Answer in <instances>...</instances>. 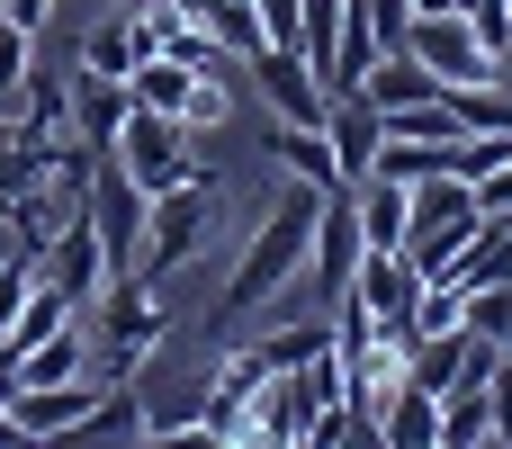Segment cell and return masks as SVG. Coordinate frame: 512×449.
I'll return each instance as SVG.
<instances>
[{
  "mask_svg": "<svg viewBox=\"0 0 512 449\" xmlns=\"http://www.w3.org/2000/svg\"><path fill=\"white\" fill-rule=\"evenodd\" d=\"M315 207H324V189H306V180H288V198L261 216V234L243 243V261H234V279L216 288V306H207V333H234L243 315H261L288 279H306V243H315Z\"/></svg>",
  "mask_w": 512,
  "mask_h": 449,
  "instance_id": "1",
  "label": "cell"
},
{
  "mask_svg": "<svg viewBox=\"0 0 512 449\" xmlns=\"http://www.w3.org/2000/svg\"><path fill=\"white\" fill-rule=\"evenodd\" d=\"M81 333H90V378H99V387H126V378L171 342V315H162V297H153L144 270H117V279L81 306Z\"/></svg>",
  "mask_w": 512,
  "mask_h": 449,
  "instance_id": "2",
  "label": "cell"
},
{
  "mask_svg": "<svg viewBox=\"0 0 512 449\" xmlns=\"http://www.w3.org/2000/svg\"><path fill=\"white\" fill-rule=\"evenodd\" d=\"M207 234H216V189H207V171H189V180H171V189L144 198V252H135V270L171 279L180 261H198Z\"/></svg>",
  "mask_w": 512,
  "mask_h": 449,
  "instance_id": "3",
  "label": "cell"
},
{
  "mask_svg": "<svg viewBox=\"0 0 512 449\" xmlns=\"http://www.w3.org/2000/svg\"><path fill=\"white\" fill-rule=\"evenodd\" d=\"M108 153H117V171H126L144 198L198 171V162H189V126H180V117H153V108H126V126H117Z\"/></svg>",
  "mask_w": 512,
  "mask_h": 449,
  "instance_id": "4",
  "label": "cell"
},
{
  "mask_svg": "<svg viewBox=\"0 0 512 449\" xmlns=\"http://www.w3.org/2000/svg\"><path fill=\"white\" fill-rule=\"evenodd\" d=\"M405 54L432 63L441 90H450V81H504V63L477 45V27H468L459 9H414V18H405Z\"/></svg>",
  "mask_w": 512,
  "mask_h": 449,
  "instance_id": "5",
  "label": "cell"
},
{
  "mask_svg": "<svg viewBox=\"0 0 512 449\" xmlns=\"http://www.w3.org/2000/svg\"><path fill=\"white\" fill-rule=\"evenodd\" d=\"M261 387H270L261 342L225 351L216 378H207V396H198V441H252V396H261Z\"/></svg>",
  "mask_w": 512,
  "mask_h": 449,
  "instance_id": "6",
  "label": "cell"
},
{
  "mask_svg": "<svg viewBox=\"0 0 512 449\" xmlns=\"http://www.w3.org/2000/svg\"><path fill=\"white\" fill-rule=\"evenodd\" d=\"M360 207H351V189H324V207H315V243H306V279H315V306H333L342 288H351V270H360Z\"/></svg>",
  "mask_w": 512,
  "mask_h": 449,
  "instance_id": "7",
  "label": "cell"
},
{
  "mask_svg": "<svg viewBox=\"0 0 512 449\" xmlns=\"http://www.w3.org/2000/svg\"><path fill=\"white\" fill-rule=\"evenodd\" d=\"M81 216L99 225V252H108V270H135V252H144V189L117 171V153H99V198H90Z\"/></svg>",
  "mask_w": 512,
  "mask_h": 449,
  "instance_id": "8",
  "label": "cell"
},
{
  "mask_svg": "<svg viewBox=\"0 0 512 449\" xmlns=\"http://www.w3.org/2000/svg\"><path fill=\"white\" fill-rule=\"evenodd\" d=\"M252 63V81H261V99L279 108V117H297V126H324V81H315V63L297 54V45H261V54H243Z\"/></svg>",
  "mask_w": 512,
  "mask_h": 449,
  "instance_id": "9",
  "label": "cell"
},
{
  "mask_svg": "<svg viewBox=\"0 0 512 449\" xmlns=\"http://www.w3.org/2000/svg\"><path fill=\"white\" fill-rule=\"evenodd\" d=\"M324 144H333L342 189H351V180H369V162H378V144H387V117H378L360 90H333V99H324Z\"/></svg>",
  "mask_w": 512,
  "mask_h": 449,
  "instance_id": "10",
  "label": "cell"
},
{
  "mask_svg": "<svg viewBox=\"0 0 512 449\" xmlns=\"http://www.w3.org/2000/svg\"><path fill=\"white\" fill-rule=\"evenodd\" d=\"M36 270H45V279H54L72 306H90V297L117 279V270H108V252H99V225H90V216H72V225L45 243V261H36Z\"/></svg>",
  "mask_w": 512,
  "mask_h": 449,
  "instance_id": "11",
  "label": "cell"
},
{
  "mask_svg": "<svg viewBox=\"0 0 512 449\" xmlns=\"http://www.w3.org/2000/svg\"><path fill=\"white\" fill-rule=\"evenodd\" d=\"M351 306H369L387 333L414 315V297H423V270L405 261V252H360V270H351V288H342Z\"/></svg>",
  "mask_w": 512,
  "mask_h": 449,
  "instance_id": "12",
  "label": "cell"
},
{
  "mask_svg": "<svg viewBox=\"0 0 512 449\" xmlns=\"http://www.w3.org/2000/svg\"><path fill=\"white\" fill-rule=\"evenodd\" d=\"M99 396H108L99 378H54V387H18V396H9V414H18V432H27V441H63Z\"/></svg>",
  "mask_w": 512,
  "mask_h": 449,
  "instance_id": "13",
  "label": "cell"
},
{
  "mask_svg": "<svg viewBox=\"0 0 512 449\" xmlns=\"http://www.w3.org/2000/svg\"><path fill=\"white\" fill-rule=\"evenodd\" d=\"M126 108H135V90H126L117 72H99V63H81V72H72V135H81L90 153H108V144H117Z\"/></svg>",
  "mask_w": 512,
  "mask_h": 449,
  "instance_id": "14",
  "label": "cell"
},
{
  "mask_svg": "<svg viewBox=\"0 0 512 449\" xmlns=\"http://www.w3.org/2000/svg\"><path fill=\"white\" fill-rule=\"evenodd\" d=\"M126 90H135V108H153V117H198V90H207V72H189L180 54H144L135 72H126Z\"/></svg>",
  "mask_w": 512,
  "mask_h": 449,
  "instance_id": "15",
  "label": "cell"
},
{
  "mask_svg": "<svg viewBox=\"0 0 512 449\" xmlns=\"http://www.w3.org/2000/svg\"><path fill=\"white\" fill-rule=\"evenodd\" d=\"M351 207H360V243L369 252H405V225H414V189L405 180L369 171V180H351Z\"/></svg>",
  "mask_w": 512,
  "mask_h": 449,
  "instance_id": "16",
  "label": "cell"
},
{
  "mask_svg": "<svg viewBox=\"0 0 512 449\" xmlns=\"http://www.w3.org/2000/svg\"><path fill=\"white\" fill-rule=\"evenodd\" d=\"M360 99H369L378 117H387V108H423V99H441V72L414 63V54L396 45V54H378V63L360 72Z\"/></svg>",
  "mask_w": 512,
  "mask_h": 449,
  "instance_id": "17",
  "label": "cell"
},
{
  "mask_svg": "<svg viewBox=\"0 0 512 449\" xmlns=\"http://www.w3.org/2000/svg\"><path fill=\"white\" fill-rule=\"evenodd\" d=\"M261 144H270V162H279L288 180H306V189H342V162H333L324 126H297V117H279Z\"/></svg>",
  "mask_w": 512,
  "mask_h": 449,
  "instance_id": "18",
  "label": "cell"
},
{
  "mask_svg": "<svg viewBox=\"0 0 512 449\" xmlns=\"http://www.w3.org/2000/svg\"><path fill=\"white\" fill-rule=\"evenodd\" d=\"M378 432H387L396 449H441V396L405 378V387L387 396V414H378Z\"/></svg>",
  "mask_w": 512,
  "mask_h": 449,
  "instance_id": "19",
  "label": "cell"
},
{
  "mask_svg": "<svg viewBox=\"0 0 512 449\" xmlns=\"http://www.w3.org/2000/svg\"><path fill=\"white\" fill-rule=\"evenodd\" d=\"M450 279H459V288H486V279H512V216H486V225L468 234V252L450 261Z\"/></svg>",
  "mask_w": 512,
  "mask_h": 449,
  "instance_id": "20",
  "label": "cell"
},
{
  "mask_svg": "<svg viewBox=\"0 0 512 449\" xmlns=\"http://www.w3.org/2000/svg\"><path fill=\"white\" fill-rule=\"evenodd\" d=\"M18 99H27V117H18V135H36V144H54V135L72 126V81H54V72H36V63H27V81H18Z\"/></svg>",
  "mask_w": 512,
  "mask_h": 449,
  "instance_id": "21",
  "label": "cell"
},
{
  "mask_svg": "<svg viewBox=\"0 0 512 449\" xmlns=\"http://www.w3.org/2000/svg\"><path fill=\"white\" fill-rule=\"evenodd\" d=\"M495 441V405H486V387H450L441 396V449H477Z\"/></svg>",
  "mask_w": 512,
  "mask_h": 449,
  "instance_id": "22",
  "label": "cell"
},
{
  "mask_svg": "<svg viewBox=\"0 0 512 449\" xmlns=\"http://www.w3.org/2000/svg\"><path fill=\"white\" fill-rule=\"evenodd\" d=\"M144 54H153V36H144V27H135V18L117 9L108 27H90V54H81V63H99V72H117V81H126V72H135Z\"/></svg>",
  "mask_w": 512,
  "mask_h": 449,
  "instance_id": "23",
  "label": "cell"
},
{
  "mask_svg": "<svg viewBox=\"0 0 512 449\" xmlns=\"http://www.w3.org/2000/svg\"><path fill=\"white\" fill-rule=\"evenodd\" d=\"M198 27H207L225 54H261V45H270V27H261V9H252V0H207V9H198Z\"/></svg>",
  "mask_w": 512,
  "mask_h": 449,
  "instance_id": "24",
  "label": "cell"
},
{
  "mask_svg": "<svg viewBox=\"0 0 512 449\" xmlns=\"http://www.w3.org/2000/svg\"><path fill=\"white\" fill-rule=\"evenodd\" d=\"M297 54L315 63V81L333 72V54H342V0H306L297 9Z\"/></svg>",
  "mask_w": 512,
  "mask_h": 449,
  "instance_id": "25",
  "label": "cell"
},
{
  "mask_svg": "<svg viewBox=\"0 0 512 449\" xmlns=\"http://www.w3.org/2000/svg\"><path fill=\"white\" fill-rule=\"evenodd\" d=\"M459 324H468V333H486L495 351H512V279H486V288H468Z\"/></svg>",
  "mask_w": 512,
  "mask_h": 449,
  "instance_id": "26",
  "label": "cell"
},
{
  "mask_svg": "<svg viewBox=\"0 0 512 449\" xmlns=\"http://www.w3.org/2000/svg\"><path fill=\"white\" fill-rule=\"evenodd\" d=\"M315 351H333V315H315V324H279V333L261 342L270 369H297V360H315Z\"/></svg>",
  "mask_w": 512,
  "mask_h": 449,
  "instance_id": "27",
  "label": "cell"
},
{
  "mask_svg": "<svg viewBox=\"0 0 512 449\" xmlns=\"http://www.w3.org/2000/svg\"><path fill=\"white\" fill-rule=\"evenodd\" d=\"M36 279H45V270H36V252H9V261H0V333L18 324V306H27V288H36Z\"/></svg>",
  "mask_w": 512,
  "mask_h": 449,
  "instance_id": "28",
  "label": "cell"
},
{
  "mask_svg": "<svg viewBox=\"0 0 512 449\" xmlns=\"http://www.w3.org/2000/svg\"><path fill=\"white\" fill-rule=\"evenodd\" d=\"M468 189H477V207H486V216H512V153L486 171V180H468Z\"/></svg>",
  "mask_w": 512,
  "mask_h": 449,
  "instance_id": "29",
  "label": "cell"
},
{
  "mask_svg": "<svg viewBox=\"0 0 512 449\" xmlns=\"http://www.w3.org/2000/svg\"><path fill=\"white\" fill-rule=\"evenodd\" d=\"M18 81H27V27L0 18V90H18Z\"/></svg>",
  "mask_w": 512,
  "mask_h": 449,
  "instance_id": "30",
  "label": "cell"
},
{
  "mask_svg": "<svg viewBox=\"0 0 512 449\" xmlns=\"http://www.w3.org/2000/svg\"><path fill=\"white\" fill-rule=\"evenodd\" d=\"M486 405H495V441H512V360H495V378H486Z\"/></svg>",
  "mask_w": 512,
  "mask_h": 449,
  "instance_id": "31",
  "label": "cell"
},
{
  "mask_svg": "<svg viewBox=\"0 0 512 449\" xmlns=\"http://www.w3.org/2000/svg\"><path fill=\"white\" fill-rule=\"evenodd\" d=\"M0 18H9V27H27V36H36V27H45V18H54V0H0Z\"/></svg>",
  "mask_w": 512,
  "mask_h": 449,
  "instance_id": "32",
  "label": "cell"
},
{
  "mask_svg": "<svg viewBox=\"0 0 512 449\" xmlns=\"http://www.w3.org/2000/svg\"><path fill=\"white\" fill-rule=\"evenodd\" d=\"M414 9H450V0H414Z\"/></svg>",
  "mask_w": 512,
  "mask_h": 449,
  "instance_id": "33",
  "label": "cell"
},
{
  "mask_svg": "<svg viewBox=\"0 0 512 449\" xmlns=\"http://www.w3.org/2000/svg\"><path fill=\"white\" fill-rule=\"evenodd\" d=\"M180 9H189V18H198V9H207V0H180Z\"/></svg>",
  "mask_w": 512,
  "mask_h": 449,
  "instance_id": "34",
  "label": "cell"
},
{
  "mask_svg": "<svg viewBox=\"0 0 512 449\" xmlns=\"http://www.w3.org/2000/svg\"><path fill=\"white\" fill-rule=\"evenodd\" d=\"M504 18H512V0H504Z\"/></svg>",
  "mask_w": 512,
  "mask_h": 449,
  "instance_id": "35",
  "label": "cell"
},
{
  "mask_svg": "<svg viewBox=\"0 0 512 449\" xmlns=\"http://www.w3.org/2000/svg\"><path fill=\"white\" fill-rule=\"evenodd\" d=\"M117 9H126V0H117Z\"/></svg>",
  "mask_w": 512,
  "mask_h": 449,
  "instance_id": "36",
  "label": "cell"
}]
</instances>
